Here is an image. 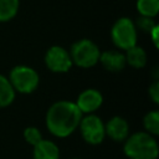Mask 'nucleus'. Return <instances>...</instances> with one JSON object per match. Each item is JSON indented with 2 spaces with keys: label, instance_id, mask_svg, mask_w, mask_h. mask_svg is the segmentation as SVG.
<instances>
[{
  "label": "nucleus",
  "instance_id": "nucleus-6",
  "mask_svg": "<svg viewBox=\"0 0 159 159\" xmlns=\"http://www.w3.org/2000/svg\"><path fill=\"white\" fill-rule=\"evenodd\" d=\"M78 129H80V133H81L83 140L91 145H98L106 138L104 122L96 113L83 114V117L80 122Z\"/></svg>",
  "mask_w": 159,
  "mask_h": 159
},
{
  "label": "nucleus",
  "instance_id": "nucleus-8",
  "mask_svg": "<svg viewBox=\"0 0 159 159\" xmlns=\"http://www.w3.org/2000/svg\"><path fill=\"white\" fill-rule=\"evenodd\" d=\"M76 106L82 114H93L103 104V94L96 88H86L77 96Z\"/></svg>",
  "mask_w": 159,
  "mask_h": 159
},
{
  "label": "nucleus",
  "instance_id": "nucleus-3",
  "mask_svg": "<svg viewBox=\"0 0 159 159\" xmlns=\"http://www.w3.org/2000/svg\"><path fill=\"white\" fill-rule=\"evenodd\" d=\"M68 52L75 66L81 68H91L99 62L102 51L94 41L89 39H81L72 43Z\"/></svg>",
  "mask_w": 159,
  "mask_h": 159
},
{
  "label": "nucleus",
  "instance_id": "nucleus-5",
  "mask_svg": "<svg viewBox=\"0 0 159 159\" xmlns=\"http://www.w3.org/2000/svg\"><path fill=\"white\" fill-rule=\"evenodd\" d=\"M111 39L117 50L123 52L135 46L138 40V30L134 21L125 16L117 19L111 29Z\"/></svg>",
  "mask_w": 159,
  "mask_h": 159
},
{
  "label": "nucleus",
  "instance_id": "nucleus-4",
  "mask_svg": "<svg viewBox=\"0 0 159 159\" xmlns=\"http://www.w3.org/2000/svg\"><path fill=\"white\" fill-rule=\"evenodd\" d=\"M7 78L14 91L21 94H30L35 92L40 84L39 72L27 65H17L12 67Z\"/></svg>",
  "mask_w": 159,
  "mask_h": 159
},
{
  "label": "nucleus",
  "instance_id": "nucleus-17",
  "mask_svg": "<svg viewBox=\"0 0 159 159\" xmlns=\"http://www.w3.org/2000/svg\"><path fill=\"white\" fill-rule=\"evenodd\" d=\"M24 139H25V142L27 143V144H30V145H36L41 139H43L42 138V133H41V130L37 128V127H35V125H29V127H26L25 128V130H24Z\"/></svg>",
  "mask_w": 159,
  "mask_h": 159
},
{
  "label": "nucleus",
  "instance_id": "nucleus-21",
  "mask_svg": "<svg viewBox=\"0 0 159 159\" xmlns=\"http://www.w3.org/2000/svg\"><path fill=\"white\" fill-rule=\"evenodd\" d=\"M72 159H80V158H72Z\"/></svg>",
  "mask_w": 159,
  "mask_h": 159
},
{
  "label": "nucleus",
  "instance_id": "nucleus-13",
  "mask_svg": "<svg viewBox=\"0 0 159 159\" xmlns=\"http://www.w3.org/2000/svg\"><path fill=\"white\" fill-rule=\"evenodd\" d=\"M16 97V92L14 91L9 78L0 73V109L9 107Z\"/></svg>",
  "mask_w": 159,
  "mask_h": 159
},
{
  "label": "nucleus",
  "instance_id": "nucleus-19",
  "mask_svg": "<svg viewBox=\"0 0 159 159\" xmlns=\"http://www.w3.org/2000/svg\"><path fill=\"white\" fill-rule=\"evenodd\" d=\"M148 93H149L150 99H152L155 104H158V103H159V81H158V80H154V81L150 83V86H149V88H148Z\"/></svg>",
  "mask_w": 159,
  "mask_h": 159
},
{
  "label": "nucleus",
  "instance_id": "nucleus-1",
  "mask_svg": "<svg viewBox=\"0 0 159 159\" xmlns=\"http://www.w3.org/2000/svg\"><path fill=\"white\" fill-rule=\"evenodd\" d=\"M83 114L75 102L61 99L48 107L45 116V124L53 137L67 138L78 129Z\"/></svg>",
  "mask_w": 159,
  "mask_h": 159
},
{
  "label": "nucleus",
  "instance_id": "nucleus-20",
  "mask_svg": "<svg viewBox=\"0 0 159 159\" xmlns=\"http://www.w3.org/2000/svg\"><path fill=\"white\" fill-rule=\"evenodd\" d=\"M148 35L150 36V40H152L154 47L158 48V47H159V26H158V24L150 30V32H149Z\"/></svg>",
  "mask_w": 159,
  "mask_h": 159
},
{
  "label": "nucleus",
  "instance_id": "nucleus-2",
  "mask_svg": "<svg viewBox=\"0 0 159 159\" xmlns=\"http://www.w3.org/2000/svg\"><path fill=\"white\" fill-rule=\"evenodd\" d=\"M123 143V152L129 159H158L159 144L157 137L144 130L129 134Z\"/></svg>",
  "mask_w": 159,
  "mask_h": 159
},
{
  "label": "nucleus",
  "instance_id": "nucleus-16",
  "mask_svg": "<svg viewBox=\"0 0 159 159\" xmlns=\"http://www.w3.org/2000/svg\"><path fill=\"white\" fill-rule=\"evenodd\" d=\"M143 127L144 132L157 137L159 135V112L158 111H149L143 117Z\"/></svg>",
  "mask_w": 159,
  "mask_h": 159
},
{
  "label": "nucleus",
  "instance_id": "nucleus-14",
  "mask_svg": "<svg viewBox=\"0 0 159 159\" xmlns=\"http://www.w3.org/2000/svg\"><path fill=\"white\" fill-rule=\"evenodd\" d=\"M20 9V0H0V22L12 20Z\"/></svg>",
  "mask_w": 159,
  "mask_h": 159
},
{
  "label": "nucleus",
  "instance_id": "nucleus-11",
  "mask_svg": "<svg viewBox=\"0 0 159 159\" xmlns=\"http://www.w3.org/2000/svg\"><path fill=\"white\" fill-rule=\"evenodd\" d=\"M34 159H60L58 145L50 139H41L32 149Z\"/></svg>",
  "mask_w": 159,
  "mask_h": 159
},
{
  "label": "nucleus",
  "instance_id": "nucleus-10",
  "mask_svg": "<svg viewBox=\"0 0 159 159\" xmlns=\"http://www.w3.org/2000/svg\"><path fill=\"white\" fill-rule=\"evenodd\" d=\"M98 63L109 72H120L127 66L124 52L120 50H107L101 52Z\"/></svg>",
  "mask_w": 159,
  "mask_h": 159
},
{
  "label": "nucleus",
  "instance_id": "nucleus-9",
  "mask_svg": "<svg viewBox=\"0 0 159 159\" xmlns=\"http://www.w3.org/2000/svg\"><path fill=\"white\" fill-rule=\"evenodd\" d=\"M106 137H109L113 142H124L130 134V127L128 120L120 116H113L104 123Z\"/></svg>",
  "mask_w": 159,
  "mask_h": 159
},
{
  "label": "nucleus",
  "instance_id": "nucleus-12",
  "mask_svg": "<svg viewBox=\"0 0 159 159\" xmlns=\"http://www.w3.org/2000/svg\"><path fill=\"white\" fill-rule=\"evenodd\" d=\"M124 56H125L127 66H130V67L137 68V70L143 68L148 61V56H147L145 50L138 45L124 51Z\"/></svg>",
  "mask_w": 159,
  "mask_h": 159
},
{
  "label": "nucleus",
  "instance_id": "nucleus-15",
  "mask_svg": "<svg viewBox=\"0 0 159 159\" xmlns=\"http://www.w3.org/2000/svg\"><path fill=\"white\" fill-rule=\"evenodd\" d=\"M135 9L139 16L154 19L159 12V0H137Z\"/></svg>",
  "mask_w": 159,
  "mask_h": 159
},
{
  "label": "nucleus",
  "instance_id": "nucleus-7",
  "mask_svg": "<svg viewBox=\"0 0 159 159\" xmlns=\"http://www.w3.org/2000/svg\"><path fill=\"white\" fill-rule=\"evenodd\" d=\"M43 61L46 67L53 73H66L73 66L68 50L60 45L48 47L45 52Z\"/></svg>",
  "mask_w": 159,
  "mask_h": 159
},
{
  "label": "nucleus",
  "instance_id": "nucleus-18",
  "mask_svg": "<svg viewBox=\"0 0 159 159\" xmlns=\"http://www.w3.org/2000/svg\"><path fill=\"white\" fill-rule=\"evenodd\" d=\"M134 25L137 27V30L142 31V32H145V34H149L150 30L157 25V22L154 21V19L152 17H145V16H139L135 21H134Z\"/></svg>",
  "mask_w": 159,
  "mask_h": 159
}]
</instances>
